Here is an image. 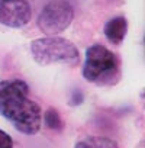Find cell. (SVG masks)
<instances>
[{
	"mask_svg": "<svg viewBox=\"0 0 145 148\" xmlns=\"http://www.w3.org/2000/svg\"><path fill=\"white\" fill-rule=\"evenodd\" d=\"M28 0H0V23L8 28H23L31 21Z\"/></svg>",
	"mask_w": 145,
	"mask_h": 148,
	"instance_id": "5b68a950",
	"label": "cell"
},
{
	"mask_svg": "<svg viewBox=\"0 0 145 148\" xmlns=\"http://www.w3.org/2000/svg\"><path fill=\"white\" fill-rule=\"evenodd\" d=\"M72 96H74V97H72L71 99V105H80L81 102H83V93L81 92H74V93H72Z\"/></svg>",
	"mask_w": 145,
	"mask_h": 148,
	"instance_id": "30bf717a",
	"label": "cell"
},
{
	"mask_svg": "<svg viewBox=\"0 0 145 148\" xmlns=\"http://www.w3.org/2000/svg\"><path fill=\"white\" fill-rule=\"evenodd\" d=\"M105 36L109 42L115 44V45H120L126 36L128 32V21L125 16H116L112 18L106 22L105 28H103Z\"/></svg>",
	"mask_w": 145,
	"mask_h": 148,
	"instance_id": "8992f818",
	"label": "cell"
},
{
	"mask_svg": "<svg viewBox=\"0 0 145 148\" xmlns=\"http://www.w3.org/2000/svg\"><path fill=\"white\" fill-rule=\"evenodd\" d=\"M74 148H119V147H118V142L112 138L100 136V135H90L79 141Z\"/></svg>",
	"mask_w": 145,
	"mask_h": 148,
	"instance_id": "52a82bcc",
	"label": "cell"
},
{
	"mask_svg": "<svg viewBox=\"0 0 145 148\" xmlns=\"http://www.w3.org/2000/svg\"><path fill=\"white\" fill-rule=\"evenodd\" d=\"M74 19V9L67 0H51L41 10L36 25L45 35H58L64 32Z\"/></svg>",
	"mask_w": 145,
	"mask_h": 148,
	"instance_id": "277c9868",
	"label": "cell"
},
{
	"mask_svg": "<svg viewBox=\"0 0 145 148\" xmlns=\"http://www.w3.org/2000/svg\"><path fill=\"white\" fill-rule=\"evenodd\" d=\"M0 115L22 134L35 135L41 129V108L29 97V86L21 79L0 82Z\"/></svg>",
	"mask_w": 145,
	"mask_h": 148,
	"instance_id": "6da1fadb",
	"label": "cell"
},
{
	"mask_svg": "<svg viewBox=\"0 0 145 148\" xmlns=\"http://www.w3.org/2000/svg\"><path fill=\"white\" fill-rule=\"evenodd\" d=\"M0 148H13L12 136L3 129H0Z\"/></svg>",
	"mask_w": 145,
	"mask_h": 148,
	"instance_id": "9c48e42d",
	"label": "cell"
},
{
	"mask_svg": "<svg viewBox=\"0 0 145 148\" xmlns=\"http://www.w3.org/2000/svg\"><path fill=\"white\" fill-rule=\"evenodd\" d=\"M83 77L97 86H115L120 79L118 57L100 44L89 47L83 64Z\"/></svg>",
	"mask_w": 145,
	"mask_h": 148,
	"instance_id": "7a4b0ae2",
	"label": "cell"
},
{
	"mask_svg": "<svg viewBox=\"0 0 145 148\" xmlns=\"http://www.w3.org/2000/svg\"><path fill=\"white\" fill-rule=\"evenodd\" d=\"M31 54L32 58L41 65L65 64L76 67L80 62L79 48L71 41L57 35L34 39L31 42Z\"/></svg>",
	"mask_w": 145,
	"mask_h": 148,
	"instance_id": "3957f363",
	"label": "cell"
},
{
	"mask_svg": "<svg viewBox=\"0 0 145 148\" xmlns=\"http://www.w3.org/2000/svg\"><path fill=\"white\" fill-rule=\"evenodd\" d=\"M44 122L49 129H54V131H61L64 128L62 119H61L58 110H55L54 108L47 109V112L44 113Z\"/></svg>",
	"mask_w": 145,
	"mask_h": 148,
	"instance_id": "ba28073f",
	"label": "cell"
}]
</instances>
